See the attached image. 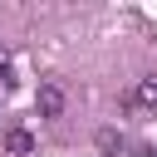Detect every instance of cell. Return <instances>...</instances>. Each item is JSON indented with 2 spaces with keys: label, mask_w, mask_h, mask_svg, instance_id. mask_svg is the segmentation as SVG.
Listing matches in <instances>:
<instances>
[{
  "label": "cell",
  "mask_w": 157,
  "mask_h": 157,
  "mask_svg": "<svg viewBox=\"0 0 157 157\" xmlns=\"http://www.w3.org/2000/svg\"><path fill=\"white\" fill-rule=\"evenodd\" d=\"M137 103H142V108H157V74L137 78Z\"/></svg>",
  "instance_id": "3"
},
{
  "label": "cell",
  "mask_w": 157,
  "mask_h": 157,
  "mask_svg": "<svg viewBox=\"0 0 157 157\" xmlns=\"http://www.w3.org/2000/svg\"><path fill=\"white\" fill-rule=\"evenodd\" d=\"M39 113L44 118H64V88L59 83H39Z\"/></svg>",
  "instance_id": "1"
},
{
  "label": "cell",
  "mask_w": 157,
  "mask_h": 157,
  "mask_svg": "<svg viewBox=\"0 0 157 157\" xmlns=\"http://www.w3.org/2000/svg\"><path fill=\"white\" fill-rule=\"evenodd\" d=\"M98 147H103V152H118V147H123V137H118L113 128H103V132H98Z\"/></svg>",
  "instance_id": "5"
},
{
  "label": "cell",
  "mask_w": 157,
  "mask_h": 157,
  "mask_svg": "<svg viewBox=\"0 0 157 157\" xmlns=\"http://www.w3.org/2000/svg\"><path fill=\"white\" fill-rule=\"evenodd\" d=\"M5 152H10V157H29V152H34V137H29L25 128H10V132H5Z\"/></svg>",
  "instance_id": "2"
},
{
  "label": "cell",
  "mask_w": 157,
  "mask_h": 157,
  "mask_svg": "<svg viewBox=\"0 0 157 157\" xmlns=\"http://www.w3.org/2000/svg\"><path fill=\"white\" fill-rule=\"evenodd\" d=\"M0 83H5V88L15 83V59H10V49H0Z\"/></svg>",
  "instance_id": "4"
}]
</instances>
